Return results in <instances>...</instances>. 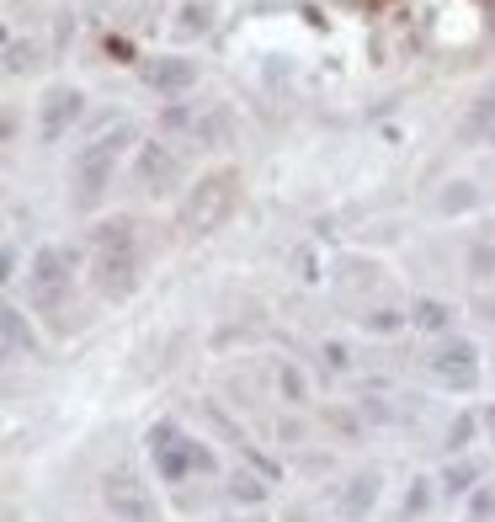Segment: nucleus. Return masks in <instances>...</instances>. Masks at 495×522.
<instances>
[{
  "instance_id": "6ab92c4d",
  "label": "nucleus",
  "mask_w": 495,
  "mask_h": 522,
  "mask_svg": "<svg viewBox=\"0 0 495 522\" xmlns=\"http://www.w3.org/2000/svg\"><path fill=\"white\" fill-rule=\"evenodd\" d=\"M192 139H197V144H224V139H229V112L218 107V112H208V118H197Z\"/></svg>"
},
{
  "instance_id": "cd10ccee",
  "label": "nucleus",
  "mask_w": 495,
  "mask_h": 522,
  "mask_svg": "<svg viewBox=\"0 0 495 522\" xmlns=\"http://www.w3.org/2000/svg\"><path fill=\"white\" fill-rule=\"evenodd\" d=\"M278 389H282V399L304 405V373H299V368H282V373H278Z\"/></svg>"
},
{
  "instance_id": "2eb2a0df",
  "label": "nucleus",
  "mask_w": 495,
  "mask_h": 522,
  "mask_svg": "<svg viewBox=\"0 0 495 522\" xmlns=\"http://www.w3.org/2000/svg\"><path fill=\"white\" fill-rule=\"evenodd\" d=\"M410 325L416 331H448L453 325V309L442 304V299H416L410 304Z\"/></svg>"
},
{
  "instance_id": "2f4dec72",
  "label": "nucleus",
  "mask_w": 495,
  "mask_h": 522,
  "mask_svg": "<svg viewBox=\"0 0 495 522\" xmlns=\"http://www.w3.org/2000/svg\"><path fill=\"white\" fill-rule=\"evenodd\" d=\"M485 139H490V144H495V123H490V128H485Z\"/></svg>"
},
{
  "instance_id": "c85d7f7f",
  "label": "nucleus",
  "mask_w": 495,
  "mask_h": 522,
  "mask_svg": "<svg viewBox=\"0 0 495 522\" xmlns=\"http://www.w3.org/2000/svg\"><path fill=\"white\" fill-rule=\"evenodd\" d=\"M320 357H325V368H331V373H346V363H352L341 341H325V346H320Z\"/></svg>"
},
{
  "instance_id": "c756f323",
  "label": "nucleus",
  "mask_w": 495,
  "mask_h": 522,
  "mask_svg": "<svg viewBox=\"0 0 495 522\" xmlns=\"http://www.w3.org/2000/svg\"><path fill=\"white\" fill-rule=\"evenodd\" d=\"M479 118H485V123H495V86L479 96Z\"/></svg>"
},
{
  "instance_id": "b1692460",
  "label": "nucleus",
  "mask_w": 495,
  "mask_h": 522,
  "mask_svg": "<svg viewBox=\"0 0 495 522\" xmlns=\"http://www.w3.org/2000/svg\"><path fill=\"white\" fill-rule=\"evenodd\" d=\"M495 517V485H479L469 495V522H490Z\"/></svg>"
},
{
  "instance_id": "bb28decb",
  "label": "nucleus",
  "mask_w": 495,
  "mask_h": 522,
  "mask_svg": "<svg viewBox=\"0 0 495 522\" xmlns=\"http://www.w3.org/2000/svg\"><path fill=\"white\" fill-rule=\"evenodd\" d=\"M427 485H432V480H416V485L405 491V517H421V512L432 506V491H427Z\"/></svg>"
},
{
  "instance_id": "393cba45",
  "label": "nucleus",
  "mask_w": 495,
  "mask_h": 522,
  "mask_svg": "<svg viewBox=\"0 0 495 522\" xmlns=\"http://www.w3.org/2000/svg\"><path fill=\"white\" fill-rule=\"evenodd\" d=\"M469 272L474 277H495V240H479L469 250Z\"/></svg>"
},
{
  "instance_id": "f3484780",
  "label": "nucleus",
  "mask_w": 495,
  "mask_h": 522,
  "mask_svg": "<svg viewBox=\"0 0 495 522\" xmlns=\"http://www.w3.org/2000/svg\"><path fill=\"white\" fill-rule=\"evenodd\" d=\"M214 27V5L208 0H186L176 11V32H208Z\"/></svg>"
},
{
  "instance_id": "aec40b11",
  "label": "nucleus",
  "mask_w": 495,
  "mask_h": 522,
  "mask_svg": "<svg viewBox=\"0 0 495 522\" xmlns=\"http://www.w3.org/2000/svg\"><path fill=\"white\" fill-rule=\"evenodd\" d=\"M363 325H368L373 336H395V331L410 325V314L405 309H373V314H363Z\"/></svg>"
},
{
  "instance_id": "f03ea898",
  "label": "nucleus",
  "mask_w": 495,
  "mask_h": 522,
  "mask_svg": "<svg viewBox=\"0 0 495 522\" xmlns=\"http://www.w3.org/2000/svg\"><path fill=\"white\" fill-rule=\"evenodd\" d=\"M69 261H75V250H64V246H43L32 256L27 299L37 309H59L64 299H69Z\"/></svg>"
},
{
  "instance_id": "9b49d317",
  "label": "nucleus",
  "mask_w": 495,
  "mask_h": 522,
  "mask_svg": "<svg viewBox=\"0 0 495 522\" xmlns=\"http://www.w3.org/2000/svg\"><path fill=\"white\" fill-rule=\"evenodd\" d=\"M0 331H5V357H32L37 336H32L27 314H22L16 304H0Z\"/></svg>"
},
{
  "instance_id": "f257e3e1",
  "label": "nucleus",
  "mask_w": 495,
  "mask_h": 522,
  "mask_svg": "<svg viewBox=\"0 0 495 522\" xmlns=\"http://www.w3.org/2000/svg\"><path fill=\"white\" fill-rule=\"evenodd\" d=\"M235 203H240V171H208V176H197V186L182 197L176 224H182L192 240H203V235H214L218 224L235 214Z\"/></svg>"
},
{
  "instance_id": "a211bd4d",
  "label": "nucleus",
  "mask_w": 495,
  "mask_h": 522,
  "mask_svg": "<svg viewBox=\"0 0 495 522\" xmlns=\"http://www.w3.org/2000/svg\"><path fill=\"white\" fill-rule=\"evenodd\" d=\"M474 480H479V463H469V459H458V463H448V469H442V491H448V495L474 491Z\"/></svg>"
},
{
  "instance_id": "4468645a",
  "label": "nucleus",
  "mask_w": 495,
  "mask_h": 522,
  "mask_svg": "<svg viewBox=\"0 0 495 522\" xmlns=\"http://www.w3.org/2000/svg\"><path fill=\"white\" fill-rule=\"evenodd\" d=\"M75 182H80L75 203H80V208H96L101 192H107V182H112V171H101V165H75Z\"/></svg>"
},
{
  "instance_id": "9d476101",
  "label": "nucleus",
  "mask_w": 495,
  "mask_h": 522,
  "mask_svg": "<svg viewBox=\"0 0 495 522\" xmlns=\"http://www.w3.org/2000/svg\"><path fill=\"white\" fill-rule=\"evenodd\" d=\"M128 139H133V128H112V133H101V139H91V144H86V150L75 154V165H101V171H112V165H118V154H123V144Z\"/></svg>"
},
{
  "instance_id": "a878e982",
  "label": "nucleus",
  "mask_w": 495,
  "mask_h": 522,
  "mask_svg": "<svg viewBox=\"0 0 495 522\" xmlns=\"http://www.w3.org/2000/svg\"><path fill=\"white\" fill-rule=\"evenodd\" d=\"M261 495H267V485L256 474H235L229 480V501H261Z\"/></svg>"
},
{
  "instance_id": "7c9ffc66",
  "label": "nucleus",
  "mask_w": 495,
  "mask_h": 522,
  "mask_svg": "<svg viewBox=\"0 0 495 522\" xmlns=\"http://www.w3.org/2000/svg\"><path fill=\"white\" fill-rule=\"evenodd\" d=\"M485 427H490V431H495V405H490V410H485Z\"/></svg>"
},
{
  "instance_id": "1a4fd4ad",
  "label": "nucleus",
  "mask_w": 495,
  "mask_h": 522,
  "mask_svg": "<svg viewBox=\"0 0 495 522\" xmlns=\"http://www.w3.org/2000/svg\"><path fill=\"white\" fill-rule=\"evenodd\" d=\"M182 176V160L171 154V144H144L139 150V182L150 192H171V182Z\"/></svg>"
},
{
  "instance_id": "7ed1b4c3",
  "label": "nucleus",
  "mask_w": 495,
  "mask_h": 522,
  "mask_svg": "<svg viewBox=\"0 0 495 522\" xmlns=\"http://www.w3.org/2000/svg\"><path fill=\"white\" fill-rule=\"evenodd\" d=\"M144 442H150V459H155V474L165 485H176L186 480L197 463H192V437H186L176 421H155V427L144 431Z\"/></svg>"
},
{
  "instance_id": "dca6fc26",
  "label": "nucleus",
  "mask_w": 495,
  "mask_h": 522,
  "mask_svg": "<svg viewBox=\"0 0 495 522\" xmlns=\"http://www.w3.org/2000/svg\"><path fill=\"white\" fill-rule=\"evenodd\" d=\"M37 43H32V37H11V43H5V75H32V69H37Z\"/></svg>"
},
{
  "instance_id": "39448f33",
  "label": "nucleus",
  "mask_w": 495,
  "mask_h": 522,
  "mask_svg": "<svg viewBox=\"0 0 495 522\" xmlns=\"http://www.w3.org/2000/svg\"><path fill=\"white\" fill-rule=\"evenodd\" d=\"M80 112H86V96L75 91V86H54V91H43V101H37V133L48 144H59L64 133L80 123Z\"/></svg>"
},
{
  "instance_id": "6e6552de",
  "label": "nucleus",
  "mask_w": 495,
  "mask_h": 522,
  "mask_svg": "<svg viewBox=\"0 0 495 522\" xmlns=\"http://www.w3.org/2000/svg\"><path fill=\"white\" fill-rule=\"evenodd\" d=\"M432 373L442 384H453V389H474L479 384V352H474V341H448L432 357Z\"/></svg>"
},
{
  "instance_id": "4be33fe9",
  "label": "nucleus",
  "mask_w": 495,
  "mask_h": 522,
  "mask_svg": "<svg viewBox=\"0 0 495 522\" xmlns=\"http://www.w3.org/2000/svg\"><path fill=\"white\" fill-rule=\"evenodd\" d=\"M474 203H479V197H474V186L469 182H453L448 192H442V214H469Z\"/></svg>"
},
{
  "instance_id": "5701e85b",
  "label": "nucleus",
  "mask_w": 495,
  "mask_h": 522,
  "mask_svg": "<svg viewBox=\"0 0 495 522\" xmlns=\"http://www.w3.org/2000/svg\"><path fill=\"white\" fill-rule=\"evenodd\" d=\"M474 427H479V421H474L469 410H458V416H453V427H448V448H453V453H464L469 437H474Z\"/></svg>"
},
{
  "instance_id": "f8f14e48",
  "label": "nucleus",
  "mask_w": 495,
  "mask_h": 522,
  "mask_svg": "<svg viewBox=\"0 0 495 522\" xmlns=\"http://www.w3.org/2000/svg\"><path fill=\"white\" fill-rule=\"evenodd\" d=\"M378 485H384V480H378L373 469H368V474H357V480L341 491V517H368L373 501H378Z\"/></svg>"
},
{
  "instance_id": "20e7f679",
  "label": "nucleus",
  "mask_w": 495,
  "mask_h": 522,
  "mask_svg": "<svg viewBox=\"0 0 495 522\" xmlns=\"http://www.w3.org/2000/svg\"><path fill=\"white\" fill-rule=\"evenodd\" d=\"M101 501H107V512L118 522H155L160 517L150 485L133 480V474H107V480H101Z\"/></svg>"
},
{
  "instance_id": "0eeeda50",
  "label": "nucleus",
  "mask_w": 495,
  "mask_h": 522,
  "mask_svg": "<svg viewBox=\"0 0 495 522\" xmlns=\"http://www.w3.org/2000/svg\"><path fill=\"white\" fill-rule=\"evenodd\" d=\"M144 86L160 96H182L197 86V59H186V54H160V59L144 64Z\"/></svg>"
},
{
  "instance_id": "ddd939ff",
  "label": "nucleus",
  "mask_w": 495,
  "mask_h": 522,
  "mask_svg": "<svg viewBox=\"0 0 495 522\" xmlns=\"http://www.w3.org/2000/svg\"><path fill=\"white\" fill-rule=\"evenodd\" d=\"M96 250H133V218H101L91 229Z\"/></svg>"
},
{
  "instance_id": "423d86ee",
  "label": "nucleus",
  "mask_w": 495,
  "mask_h": 522,
  "mask_svg": "<svg viewBox=\"0 0 495 522\" xmlns=\"http://www.w3.org/2000/svg\"><path fill=\"white\" fill-rule=\"evenodd\" d=\"M96 293H107V299H128L133 288H139V256L133 250H96Z\"/></svg>"
},
{
  "instance_id": "412c9836",
  "label": "nucleus",
  "mask_w": 495,
  "mask_h": 522,
  "mask_svg": "<svg viewBox=\"0 0 495 522\" xmlns=\"http://www.w3.org/2000/svg\"><path fill=\"white\" fill-rule=\"evenodd\" d=\"M160 128H165V133H192V128H197V107H186V101H171V107H165V112H160Z\"/></svg>"
}]
</instances>
